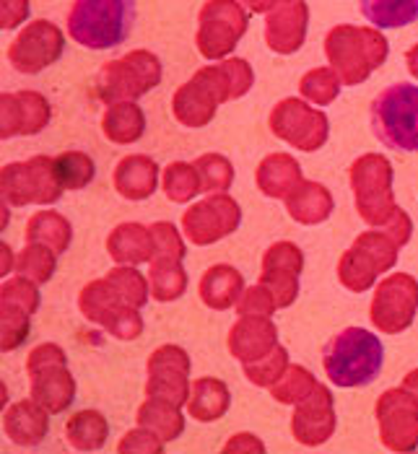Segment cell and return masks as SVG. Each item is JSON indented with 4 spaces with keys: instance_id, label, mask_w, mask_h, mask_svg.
Returning a JSON list of instances; mask_svg holds the SVG:
<instances>
[{
    "instance_id": "obj_37",
    "label": "cell",
    "mask_w": 418,
    "mask_h": 454,
    "mask_svg": "<svg viewBox=\"0 0 418 454\" xmlns=\"http://www.w3.org/2000/svg\"><path fill=\"white\" fill-rule=\"evenodd\" d=\"M162 190L172 203H190L193 198H198L203 192V187H201V176H198L195 164L172 161L162 175Z\"/></svg>"
},
{
    "instance_id": "obj_8",
    "label": "cell",
    "mask_w": 418,
    "mask_h": 454,
    "mask_svg": "<svg viewBox=\"0 0 418 454\" xmlns=\"http://www.w3.org/2000/svg\"><path fill=\"white\" fill-rule=\"evenodd\" d=\"M162 83V60L148 50H133L117 60H109L97 73V97L112 102H136Z\"/></svg>"
},
{
    "instance_id": "obj_20",
    "label": "cell",
    "mask_w": 418,
    "mask_h": 454,
    "mask_svg": "<svg viewBox=\"0 0 418 454\" xmlns=\"http://www.w3.org/2000/svg\"><path fill=\"white\" fill-rule=\"evenodd\" d=\"M52 117L50 102L39 91H8L0 97V136H36Z\"/></svg>"
},
{
    "instance_id": "obj_29",
    "label": "cell",
    "mask_w": 418,
    "mask_h": 454,
    "mask_svg": "<svg viewBox=\"0 0 418 454\" xmlns=\"http://www.w3.org/2000/svg\"><path fill=\"white\" fill-rule=\"evenodd\" d=\"M232 405V392L226 382L216 377H201L190 387V400H187V416L198 423H213L221 420L229 413Z\"/></svg>"
},
{
    "instance_id": "obj_35",
    "label": "cell",
    "mask_w": 418,
    "mask_h": 454,
    "mask_svg": "<svg viewBox=\"0 0 418 454\" xmlns=\"http://www.w3.org/2000/svg\"><path fill=\"white\" fill-rule=\"evenodd\" d=\"M66 436L70 447L78 452H97L106 444L109 436V423L99 411H81L70 416L66 423Z\"/></svg>"
},
{
    "instance_id": "obj_6",
    "label": "cell",
    "mask_w": 418,
    "mask_h": 454,
    "mask_svg": "<svg viewBox=\"0 0 418 454\" xmlns=\"http://www.w3.org/2000/svg\"><path fill=\"white\" fill-rule=\"evenodd\" d=\"M372 133L377 140L403 153L418 151V86L392 83L372 102L369 109Z\"/></svg>"
},
{
    "instance_id": "obj_15",
    "label": "cell",
    "mask_w": 418,
    "mask_h": 454,
    "mask_svg": "<svg viewBox=\"0 0 418 454\" xmlns=\"http://www.w3.org/2000/svg\"><path fill=\"white\" fill-rule=\"evenodd\" d=\"M242 223L240 203L226 192H213L182 215V234L190 245L209 247L232 237Z\"/></svg>"
},
{
    "instance_id": "obj_12",
    "label": "cell",
    "mask_w": 418,
    "mask_h": 454,
    "mask_svg": "<svg viewBox=\"0 0 418 454\" xmlns=\"http://www.w3.org/2000/svg\"><path fill=\"white\" fill-rule=\"evenodd\" d=\"M271 133L296 151L312 153L319 151L330 136V120L322 109L312 106L307 99H283L273 106L268 120Z\"/></svg>"
},
{
    "instance_id": "obj_51",
    "label": "cell",
    "mask_w": 418,
    "mask_h": 454,
    "mask_svg": "<svg viewBox=\"0 0 418 454\" xmlns=\"http://www.w3.org/2000/svg\"><path fill=\"white\" fill-rule=\"evenodd\" d=\"M32 5L29 0H0V29L13 32L19 27H27L24 21L29 19Z\"/></svg>"
},
{
    "instance_id": "obj_58",
    "label": "cell",
    "mask_w": 418,
    "mask_h": 454,
    "mask_svg": "<svg viewBox=\"0 0 418 454\" xmlns=\"http://www.w3.org/2000/svg\"><path fill=\"white\" fill-rule=\"evenodd\" d=\"M8 403V392H5V385L0 387V405H5Z\"/></svg>"
},
{
    "instance_id": "obj_18",
    "label": "cell",
    "mask_w": 418,
    "mask_h": 454,
    "mask_svg": "<svg viewBox=\"0 0 418 454\" xmlns=\"http://www.w3.org/2000/svg\"><path fill=\"white\" fill-rule=\"evenodd\" d=\"M304 270V252L294 242H276L263 254L260 286L271 291L279 309H288L299 296V276Z\"/></svg>"
},
{
    "instance_id": "obj_42",
    "label": "cell",
    "mask_w": 418,
    "mask_h": 454,
    "mask_svg": "<svg viewBox=\"0 0 418 454\" xmlns=\"http://www.w3.org/2000/svg\"><path fill=\"white\" fill-rule=\"evenodd\" d=\"M55 268H58V254L44 245H27L24 252H19L16 257V273L35 280L39 286L52 280Z\"/></svg>"
},
{
    "instance_id": "obj_24",
    "label": "cell",
    "mask_w": 418,
    "mask_h": 454,
    "mask_svg": "<svg viewBox=\"0 0 418 454\" xmlns=\"http://www.w3.org/2000/svg\"><path fill=\"white\" fill-rule=\"evenodd\" d=\"M114 190L125 200H148L159 187V164L146 153H130L114 167Z\"/></svg>"
},
{
    "instance_id": "obj_28",
    "label": "cell",
    "mask_w": 418,
    "mask_h": 454,
    "mask_svg": "<svg viewBox=\"0 0 418 454\" xmlns=\"http://www.w3.org/2000/svg\"><path fill=\"white\" fill-rule=\"evenodd\" d=\"M201 301L213 312H226L237 307L244 294L242 273L234 265H213L201 278Z\"/></svg>"
},
{
    "instance_id": "obj_39",
    "label": "cell",
    "mask_w": 418,
    "mask_h": 454,
    "mask_svg": "<svg viewBox=\"0 0 418 454\" xmlns=\"http://www.w3.org/2000/svg\"><path fill=\"white\" fill-rule=\"evenodd\" d=\"M319 385L314 380V374L310 369L299 366V364H288V369L279 377V382L271 387L273 400L280 405H296L302 403L307 395H312L314 387Z\"/></svg>"
},
{
    "instance_id": "obj_47",
    "label": "cell",
    "mask_w": 418,
    "mask_h": 454,
    "mask_svg": "<svg viewBox=\"0 0 418 454\" xmlns=\"http://www.w3.org/2000/svg\"><path fill=\"white\" fill-rule=\"evenodd\" d=\"M102 327L117 340H138L140 335H143V317H140V309H136V307L120 304L102 322Z\"/></svg>"
},
{
    "instance_id": "obj_33",
    "label": "cell",
    "mask_w": 418,
    "mask_h": 454,
    "mask_svg": "<svg viewBox=\"0 0 418 454\" xmlns=\"http://www.w3.org/2000/svg\"><path fill=\"white\" fill-rule=\"evenodd\" d=\"M148 286H151L154 301H162V304L177 301L187 291V270L182 268L179 260L154 257L148 262Z\"/></svg>"
},
{
    "instance_id": "obj_36",
    "label": "cell",
    "mask_w": 418,
    "mask_h": 454,
    "mask_svg": "<svg viewBox=\"0 0 418 454\" xmlns=\"http://www.w3.org/2000/svg\"><path fill=\"white\" fill-rule=\"evenodd\" d=\"M120 304H125L120 299V294L112 288V283L106 278L91 280L89 286H83V291L78 294V309L94 325H102L106 317L112 315Z\"/></svg>"
},
{
    "instance_id": "obj_43",
    "label": "cell",
    "mask_w": 418,
    "mask_h": 454,
    "mask_svg": "<svg viewBox=\"0 0 418 454\" xmlns=\"http://www.w3.org/2000/svg\"><path fill=\"white\" fill-rule=\"evenodd\" d=\"M195 169H198V176H201V187L203 192H226L234 182V167L226 156L221 153H203L201 159L193 161Z\"/></svg>"
},
{
    "instance_id": "obj_11",
    "label": "cell",
    "mask_w": 418,
    "mask_h": 454,
    "mask_svg": "<svg viewBox=\"0 0 418 454\" xmlns=\"http://www.w3.org/2000/svg\"><path fill=\"white\" fill-rule=\"evenodd\" d=\"M3 203L11 208L55 206L63 195V184L55 172V159L32 156L29 161H13L0 175Z\"/></svg>"
},
{
    "instance_id": "obj_48",
    "label": "cell",
    "mask_w": 418,
    "mask_h": 454,
    "mask_svg": "<svg viewBox=\"0 0 418 454\" xmlns=\"http://www.w3.org/2000/svg\"><path fill=\"white\" fill-rule=\"evenodd\" d=\"M151 234H154V257H164V260H185L187 247L182 242V234L177 231L175 223L170 221H156L151 223Z\"/></svg>"
},
{
    "instance_id": "obj_26",
    "label": "cell",
    "mask_w": 418,
    "mask_h": 454,
    "mask_svg": "<svg viewBox=\"0 0 418 454\" xmlns=\"http://www.w3.org/2000/svg\"><path fill=\"white\" fill-rule=\"evenodd\" d=\"M154 234L151 226L136 221L120 223L106 237V252L117 265H143L154 260Z\"/></svg>"
},
{
    "instance_id": "obj_22",
    "label": "cell",
    "mask_w": 418,
    "mask_h": 454,
    "mask_svg": "<svg viewBox=\"0 0 418 454\" xmlns=\"http://www.w3.org/2000/svg\"><path fill=\"white\" fill-rule=\"evenodd\" d=\"M226 346H229V353L237 361L252 364V361H260L263 356H268L271 350L279 346V330H276L271 317L240 315L234 327L229 330Z\"/></svg>"
},
{
    "instance_id": "obj_21",
    "label": "cell",
    "mask_w": 418,
    "mask_h": 454,
    "mask_svg": "<svg viewBox=\"0 0 418 454\" xmlns=\"http://www.w3.org/2000/svg\"><path fill=\"white\" fill-rule=\"evenodd\" d=\"M310 29V5L304 0H283L265 13V42L276 55L302 50Z\"/></svg>"
},
{
    "instance_id": "obj_7",
    "label": "cell",
    "mask_w": 418,
    "mask_h": 454,
    "mask_svg": "<svg viewBox=\"0 0 418 454\" xmlns=\"http://www.w3.org/2000/svg\"><path fill=\"white\" fill-rule=\"evenodd\" d=\"M400 249L403 247L398 245L384 229H372V231L359 234L356 242L343 252V257L338 262L341 286L353 294H364V291L375 288L377 276H383L398 265Z\"/></svg>"
},
{
    "instance_id": "obj_49",
    "label": "cell",
    "mask_w": 418,
    "mask_h": 454,
    "mask_svg": "<svg viewBox=\"0 0 418 454\" xmlns=\"http://www.w3.org/2000/svg\"><path fill=\"white\" fill-rule=\"evenodd\" d=\"M117 452L128 454H162L164 452V442L146 426H138L133 431H128L120 444H117Z\"/></svg>"
},
{
    "instance_id": "obj_25",
    "label": "cell",
    "mask_w": 418,
    "mask_h": 454,
    "mask_svg": "<svg viewBox=\"0 0 418 454\" xmlns=\"http://www.w3.org/2000/svg\"><path fill=\"white\" fill-rule=\"evenodd\" d=\"M283 203H286L288 218H294L302 226L325 223L333 215V208H335V200H333L330 190L325 184L314 182V179H302L294 187V192H288V198Z\"/></svg>"
},
{
    "instance_id": "obj_34",
    "label": "cell",
    "mask_w": 418,
    "mask_h": 454,
    "mask_svg": "<svg viewBox=\"0 0 418 454\" xmlns=\"http://www.w3.org/2000/svg\"><path fill=\"white\" fill-rule=\"evenodd\" d=\"M359 8L377 29H403L418 21V0H359Z\"/></svg>"
},
{
    "instance_id": "obj_27",
    "label": "cell",
    "mask_w": 418,
    "mask_h": 454,
    "mask_svg": "<svg viewBox=\"0 0 418 454\" xmlns=\"http://www.w3.org/2000/svg\"><path fill=\"white\" fill-rule=\"evenodd\" d=\"M302 179V164L288 153H271L255 169V182L260 192L273 200H286Z\"/></svg>"
},
{
    "instance_id": "obj_23",
    "label": "cell",
    "mask_w": 418,
    "mask_h": 454,
    "mask_svg": "<svg viewBox=\"0 0 418 454\" xmlns=\"http://www.w3.org/2000/svg\"><path fill=\"white\" fill-rule=\"evenodd\" d=\"M50 411L35 397L13 403L3 416V431L16 447H39L50 431Z\"/></svg>"
},
{
    "instance_id": "obj_4",
    "label": "cell",
    "mask_w": 418,
    "mask_h": 454,
    "mask_svg": "<svg viewBox=\"0 0 418 454\" xmlns=\"http://www.w3.org/2000/svg\"><path fill=\"white\" fill-rule=\"evenodd\" d=\"M136 24V0H75L68 13V36L86 50L122 44Z\"/></svg>"
},
{
    "instance_id": "obj_9",
    "label": "cell",
    "mask_w": 418,
    "mask_h": 454,
    "mask_svg": "<svg viewBox=\"0 0 418 454\" xmlns=\"http://www.w3.org/2000/svg\"><path fill=\"white\" fill-rule=\"evenodd\" d=\"M29 395L52 416L66 413L75 400V380L68 372L66 350L58 343H39L27 358Z\"/></svg>"
},
{
    "instance_id": "obj_19",
    "label": "cell",
    "mask_w": 418,
    "mask_h": 454,
    "mask_svg": "<svg viewBox=\"0 0 418 454\" xmlns=\"http://www.w3.org/2000/svg\"><path fill=\"white\" fill-rule=\"evenodd\" d=\"M335 397L330 387L317 385L312 395L294 405L291 416V434L304 447H319L335 434Z\"/></svg>"
},
{
    "instance_id": "obj_50",
    "label": "cell",
    "mask_w": 418,
    "mask_h": 454,
    "mask_svg": "<svg viewBox=\"0 0 418 454\" xmlns=\"http://www.w3.org/2000/svg\"><path fill=\"white\" fill-rule=\"evenodd\" d=\"M279 309L276 299L271 296V291L265 286H252V288H244L242 299L237 301V315H265L271 317Z\"/></svg>"
},
{
    "instance_id": "obj_52",
    "label": "cell",
    "mask_w": 418,
    "mask_h": 454,
    "mask_svg": "<svg viewBox=\"0 0 418 454\" xmlns=\"http://www.w3.org/2000/svg\"><path fill=\"white\" fill-rule=\"evenodd\" d=\"M383 229L400 247L408 245V242H411V237H414V221H411V215H408L403 208L395 210V215L384 223Z\"/></svg>"
},
{
    "instance_id": "obj_5",
    "label": "cell",
    "mask_w": 418,
    "mask_h": 454,
    "mask_svg": "<svg viewBox=\"0 0 418 454\" xmlns=\"http://www.w3.org/2000/svg\"><path fill=\"white\" fill-rule=\"evenodd\" d=\"M353 206L361 221L372 229H383L384 223L400 208L395 200V169L383 153H364L349 169Z\"/></svg>"
},
{
    "instance_id": "obj_54",
    "label": "cell",
    "mask_w": 418,
    "mask_h": 454,
    "mask_svg": "<svg viewBox=\"0 0 418 454\" xmlns=\"http://www.w3.org/2000/svg\"><path fill=\"white\" fill-rule=\"evenodd\" d=\"M244 8L249 11V13H268V11H273L279 3H283V0H240Z\"/></svg>"
},
{
    "instance_id": "obj_53",
    "label": "cell",
    "mask_w": 418,
    "mask_h": 454,
    "mask_svg": "<svg viewBox=\"0 0 418 454\" xmlns=\"http://www.w3.org/2000/svg\"><path fill=\"white\" fill-rule=\"evenodd\" d=\"M224 452H265V444L255 436V434H247V431H242V434H237V436H232L226 444H224Z\"/></svg>"
},
{
    "instance_id": "obj_45",
    "label": "cell",
    "mask_w": 418,
    "mask_h": 454,
    "mask_svg": "<svg viewBox=\"0 0 418 454\" xmlns=\"http://www.w3.org/2000/svg\"><path fill=\"white\" fill-rule=\"evenodd\" d=\"M36 286L39 283L24 278V276L5 280L3 288H0V307H11V309H21L27 315H35L39 304H42V296H39Z\"/></svg>"
},
{
    "instance_id": "obj_3",
    "label": "cell",
    "mask_w": 418,
    "mask_h": 454,
    "mask_svg": "<svg viewBox=\"0 0 418 454\" xmlns=\"http://www.w3.org/2000/svg\"><path fill=\"white\" fill-rule=\"evenodd\" d=\"M390 55V44L377 27L338 24L325 36L327 66L338 73L343 86H361Z\"/></svg>"
},
{
    "instance_id": "obj_17",
    "label": "cell",
    "mask_w": 418,
    "mask_h": 454,
    "mask_svg": "<svg viewBox=\"0 0 418 454\" xmlns=\"http://www.w3.org/2000/svg\"><path fill=\"white\" fill-rule=\"evenodd\" d=\"M190 369H193V364H190L187 350L172 346V343L159 346L146 364V372H148L146 395L185 408L190 400V387H193L190 385Z\"/></svg>"
},
{
    "instance_id": "obj_32",
    "label": "cell",
    "mask_w": 418,
    "mask_h": 454,
    "mask_svg": "<svg viewBox=\"0 0 418 454\" xmlns=\"http://www.w3.org/2000/svg\"><path fill=\"white\" fill-rule=\"evenodd\" d=\"M138 426L151 428L164 444L167 442H175L182 436L185 431V416H182V408L175 403H167V400H159V397H148L143 405L138 408Z\"/></svg>"
},
{
    "instance_id": "obj_13",
    "label": "cell",
    "mask_w": 418,
    "mask_h": 454,
    "mask_svg": "<svg viewBox=\"0 0 418 454\" xmlns=\"http://www.w3.org/2000/svg\"><path fill=\"white\" fill-rule=\"evenodd\" d=\"M66 52V35L58 24L39 19L29 21L5 50V60L11 68L24 75H36L55 66Z\"/></svg>"
},
{
    "instance_id": "obj_57",
    "label": "cell",
    "mask_w": 418,
    "mask_h": 454,
    "mask_svg": "<svg viewBox=\"0 0 418 454\" xmlns=\"http://www.w3.org/2000/svg\"><path fill=\"white\" fill-rule=\"evenodd\" d=\"M406 66H408V73L418 81V44H414V47L406 52Z\"/></svg>"
},
{
    "instance_id": "obj_40",
    "label": "cell",
    "mask_w": 418,
    "mask_h": 454,
    "mask_svg": "<svg viewBox=\"0 0 418 454\" xmlns=\"http://www.w3.org/2000/svg\"><path fill=\"white\" fill-rule=\"evenodd\" d=\"M112 288L120 294V299L136 309H143L148 304V296H151V286H148V278L136 270V265H117L112 268L105 276Z\"/></svg>"
},
{
    "instance_id": "obj_1",
    "label": "cell",
    "mask_w": 418,
    "mask_h": 454,
    "mask_svg": "<svg viewBox=\"0 0 418 454\" xmlns=\"http://www.w3.org/2000/svg\"><path fill=\"white\" fill-rule=\"evenodd\" d=\"M255 86V70L244 58H226L195 70L172 97V112L185 128H206L216 117L218 106L232 99H242Z\"/></svg>"
},
{
    "instance_id": "obj_41",
    "label": "cell",
    "mask_w": 418,
    "mask_h": 454,
    "mask_svg": "<svg viewBox=\"0 0 418 454\" xmlns=\"http://www.w3.org/2000/svg\"><path fill=\"white\" fill-rule=\"evenodd\" d=\"M55 172L63 184V190H83L86 184H91V179L97 175L94 159L83 151H66L60 156H55Z\"/></svg>"
},
{
    "instance_id": "obj_46",
    "label": "cell",
    "mask_w": 418,
    "mask_h": 454,
    "mask_svg": "<svg viewBox=\"0 0 418 454\" xmlns=\"http://www.w3.org/2000/svg\"><path fill=\"white\" fill-rule=\"evenodd\" d=\"M32 333V315L11 307H0V346L3 353L21 348Z\"/></svg>"
},
{
    "instance_id": "obj_56",
    "label": "cell",
    "mask_w": 418,
    "mask_h": 454,
    "mask_svg": "<svg viewBox=\"0 0 418 454\" xmlns=\"http://www.w3.org/2000/svg\"><path fill=\"white\" fill-rule=\"evenodd\" d=\"M403 389H406V392H408V395H411V397H414V400H416L418 403V369H414V372H408V374H406V380H403Z\"/></svg>"
},
{
    "instance_id": "obj_31",
    "label": "cell",
    "mask_w": 418,
    "mask_h": 454,
    "mask_svg": "<svg viewBox=\"0 0 418 454\" xmlns=\"http://www.w3.org/2000/svg\"><path fill=\"white\" fill-rule=\"evenodd\" d=\"M70 239H73L70 221L58 210H39L27 223V245L50 247L58 257L68 252Z\"/></svg>"
},
{
    "instance_id": "obj_14",
    "label": "cell",
    "mask_w": 418,
    "mask_h": 454,
    "mask_svg": "<svg viewBox=\"0 0 418 454\" xmlns=\"http://www.w3.org/2000/svg\"><path fill=\"white\" fill-rule=\"evenodd\" d=\"M418 315V280L408 273H392L383 283H377L372 296L369 319L372 325L387 333L400 335L406 333Z\"/></svg>"
},
{
    "instance_id": "obj_44",
    "label": "cell",
    "mask_w": 418,
    "mask_h": 454,
    "mask_svg": "<svg viewBox=\"0 0 418 454\" xmlns=\"http://www.w3.org/2000/svg\"><path fill=\"white\" fill-rule=\"evenodd\" d=\"M288 350L283 348V346H276V348L271 350L268 356H263L260 361H252V364H242L244 369V377H247V382H252L255 387H265V389H271V387L279 382V377L288 369Z\"/></svg>"
},
{
    "instance_id": "obj_30",
    "label": "cell",
    "mask_w": 418,
    "mask_h": 454,
    "mask_svg": "<svg viewBox=\"0 0 418 454\" xmlns=\"http://www.w3.org/2000/svg\"><path fill=\"white\" fill-rule=\"evenodd\" d=\"M102 133L109 143L130 145L146 133V114L136 102H112L102 117Z\"/></svg>"
},
{
    "instance_id": "obj_10",
    "label": "cell",
    "mask_w": 418,
    "mask_h": 454,
    "mask_svg": "<svg viewBox=\"0 0 418 454\" xmlns=\"http://www.w3.org/2000/svg\"><path fill=\"white\" fill-rule=\"evenodd\" d=\"M249 29V11L240 0H206L198 13L195 47L210 60H226Z\"/></svg>"
},
{
    "instance_id": "obj_38",
    "label": "cell",
    "mask_w": 418,
    "mask_h": 454,
    "mask_svg": "<svg viewBox=\"0 0 418 454\" xmlns=\"http://www.w3.org/2000/svg\"><path fill=\"white\" fill-rule=\"evenodd\" d=\"M341 86H343V83H341L338 73L330 68V66H325V68L307 70V73L302 75V81H299V94H302V99H307L310 105L327 106L338 99Z\"/></svg>"
},
{
    "instance_id": "obj_2",
    "label": "cell",
    "mask_w": 418,
    "mask_h": 454,
    "mask_svg": "<svg viewBox=\"0 0 418 454\" xmlns=\"http://www.w3.org/2000/svg\"><path fill=\"white\" fill-rule=\"evenodd\" d=\"M383 364V340L364 327L341 330L322 348V366H325L327 380L343 389L372 385L380 377Z\"/></svg>"
},
{
    "instance_id": "obj_55",
    "label": "cell",
    "mask_w": 418,
    "mask_h": 454,
    "mask_svg": "<svg viewBox=\"0 0 418 454\" xmlns=\"http://www.w3.org/2000/svg\"><path fill=\"white\" fill-rule=\"evenodd\" d=\"M11 270H16V257L11 254V247H0V276H8Z\"/></svg>"
},
{
    "instance_id": "obj_16",
    "label": "cell",
    "mask_w": 418,
    "mask_h": 454,
    "mask_svg": "<svg viewBox=\"0 0 418 454\" xmlns=\"http://www.w3.org/2000/svg\"><path fill=\"white\" fill-rule=\"evenodd\" d=\"M375 416L380 426V439L390 452H416L418 403L403 387H392L380 395Z\"/></svg>"
}]
</instances>
